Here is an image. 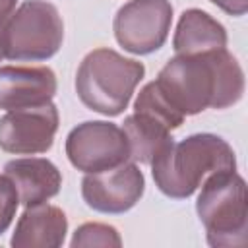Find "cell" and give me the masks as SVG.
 <instances>
[{
    "label": "cell",
    "mask_w": 248,
    "mask_h": 248,
    "mask_svg": "<svg viewBox=\"0 0 248 248\" xmlns=\"http://www.w3.org/2000/svg\"><path fill=\"white\" fill-rule=\"evenodd\" d=\"M155 85L180 114L194 116L236 105L244 93V72L227 48L176 54L161 68Z\"/></svg>",
    "instance_id": "6da1fadb"
},
{
    "label": "cell",
    "mask_w": 248,
    "mask_h": 248,
    "mask_svg": "<svg viewBox=\"0 0 248 248\" xmlns=\"http://www.w3.org/2000/svg\"><path fill=\"white\" fill-rule=\"evenodd\" d=\"M155 186L169 198H190L202 182L219 170L236 169V157L227 140L215 134H192L170 140L149 163Z\"/></svg>",
    "instance_id": "7a4b0ae2"
},
{
    "label": "cell",
    "mask_w": 248,
    "mask_h": 248,
    "mask_svg": "<svg viewBox=\"0 0 248 248\" xmlns=\"http://www.w3.org/2000/svg\"><path fill=\"white\" fill-rule=\"evenodd\" d=\"M145 66L112 48H95L81 60L76 74V93L89 108L105 116H118L128 107Z\"/></svg>",
    "instance_id": "3957f363"
},
{
    "label": "cell",
    "mask_w": 248,
    "mask_h": 248,
    "mask_svg": "<svg viewBox=\"0 0 248 248\" xmlns=\"http://www.w3.org/2000/svg\"><path fill=\"white\" fill-rule=\"evenodd\" d=\"M198 217L213 248H236L248 240V194L236 169L219 170L202 182Z\"/></svg>",
    "instance_id": "277c9868"
},
{
    "label": "cell",
    "mask_w": 248,
    "mask_h": 248,
    "mask_svg": "<svg viewBox=\"0 0 248 248\" xmlns=\"http://www.w3.org/2000/svg\"><path fill=\"white\" fill-rule=\"evenodd\" d=\"M64 41L58 10L46 0H25L0 29L2 58L39 62L54 56Z\"/></svg>",
    "instance_id": "5b68a950"
},
{
    "label": "cell",
    "mask_w": 248,
    "mask_h": 248,
    "mask_svg": "<svg viewBox=\"0 0 248 248\" xmlns=\"http://www.w3.org/2000/svg\"><path fill=\"white\" fill-rule=\"evenodd\" d=\"M66 155L81 172H101L130 159L124 130L107 120H87L72 128L66 138Z\"/></svg>",
    "instance_id": "8992f818"
},
{
    "label": "cell",
    "mask_w": 248,
    "mask_h": 248,
    "mask_svg": "<svg viewBox=\"0 0 248 248\" xmlns=\"http://www.w3.org/2000/svg\"><path fill=\"white\" fill-rule=\"evenodd\" d=\"M172 4L169 0H130L114 16V37L132 54L159 50L170 31Z\"/></svg>",
    "instance_id": "52a82bcc"
},
{
    "label": "cell",
    "mask_w": 248,
    "mask_h": 248,
    "mask_svg": "<svg viewBox=\"0 0 248 248\" xmlns=\"http://www.w3.org/2000/svg\"><path fill=\"white\" fill-rule=\"evenodd\" d=\"M58 130V110L50 103L8 110L0 118V149L14 155L46 153Z\"/></svg>",
    "instance_id": "ba28073f"
},
{
    "label": "cell",
    "mask_w": 248,
    "mask_h": 248,
    "mask_svg": "<svg viewBox=\"0 0 248 248\" xmlns=\"http://www.w3.org/2000/svg\"><path fill=\"white\" fill-rule=\"evenodd\" d=\"M145 192L143 172L136 163H122L101 172H87L81 180L83 202L99 213H124L132 209Z\"/></svg>",
    "instance_id": "9c48e42d"
},
{
    "label": "cell",
    "mask_w": 248,
    "mask_h": 248,
    "mask_svg": "<svg viewBox=\"0 0 248 248\" xmlns=\"http://www.w3.org/2000/svg\"><path fill=\"white\" fill-rule=\"evenodd\" d=\"M56 76L46 66H2L0 108L8 112L46 105L56 95Z\"/></svg>",
    "instance_id": "30bf717a"
},
{
    "label": "cell",
    "mask_w": 248,
    "mask_h": 248,
    "mask_svg": "<svg viewBox=\"0 0 248 248\" xmlns=\"http://www.w3.org/2000/svg\"><path fill=\"white\" fill-rule=\"evenodd\" d=\"M4 174L12 180L21 205L31 207L48 202L60 192L62 174L58 167L43 157H21L6 163Z\"/></svg>",
    "instance_id": "8fae6325"
},
{
    "label": "cell",
    "mask_w": 248,
    "mask_h": 248,
    "mask_svg": "<svg viewBox=\"0 0 248 248\" xmlns=\"http://www.w3.org/2000/svg\"><path fill=\"white\" fill-rule=\"evenodd\" d=\"M68 232V217L56 207L39 203L25 207L16 223L10 244L14 248H58L64 244Z\"/></svg>",
    "instance_id": "7c38bea8"
},
{
    "label": "cell",
    "mask_w": 248,
    "mask_h": 248,
    "mask_svg": "<svg viewBox=\"0 0 248 248\" xmlns=\"http://www.w3.org/2000/svg\"><path fill=\"white\" fill-rule=\"evenodd\" d=\"M227 29L207 12L190 8L182 12L172 37L176 54H200L217 48H227Z\"/></svg>",
    "instance_id": "4fadbf2b"
},
{
    "label": "cell",
    "mask_w": 248,
    "mask_h": 248,
    "mask_svg": "<svg viewBox=\"0 0 248 248\" xmlns=\"http://www.w3.org/2000/svg\"><path fill=\"white\" fill-rule=\"evenodd\" d=\"M122 130L128 138L130 159L143 165H149L172 140L170 130L165 124L140 112L126 116L122 122Z\"/></svg>",
    "instance_id": "5bb4252c"
},
{
    "label": "cell",
    "mask_w": 248,
    "mask_h": 248,
    "mask_svg": "<svg viewBox=\"0 0 248 248\" xmlns=\"http://www.w3.org/2000/svg\"><path fill=\"white\" fill-rule=\"evenodd\" d=\"M134 112H140V114H147L155 120H159L161 124H165L169 130H176L182 126L184 122V114H180L167 99L165 95L159 91V87L155 85V81H149L145 83L136 101H134Z\"/></svg>",
    "instance_id": "9a60e30c"
},
{
    "label": "cell",
    "mask_w": 248,
    "mask_h": 248,
    "mask_svg": "<svg viewBox=\"0 0 248 248\" xmlns=\"http://www.w3.org/2000/svg\"><path fill=\"white\" fill-rule=\"evenodd\" d=\"M72 248H83V246H105V248H118L122 246V238L118 231L112 225L105 223H83L76 229L72 240Z\"/></svg>",
    "instance_id": "2e32d148"
},
{
    "label": "cell",
    "mask_w": 248,
    "mask_h": 248,
    "mask_svg": "<svg viewBox=\"0 0 248 248\" xmlns=\"http://www.w3.org/2000/svg\"><path fill=\"white\" fill-rule=\"evenodd\" d=\"M17 205H19V200L12 180L6 174H0V234H4L10 229L16 217Z\"/></svg>",
    "instance_id": "e0dca14e"
},
{
    "label": "cell",
    "mask_w": 248,
    "mask_h": 248,
    "mask_svg": "<svg viewBox=\"0 0 248 248\" xmlns=\"http://www.w3.org/2000/svg\"><path fill=\"white\" fill-rule=\"evenodd\" d=\"M229 16H244L248 12V0H209Z\"/></svg>",
    "instance_id": "ac0fdd59"
},
{
    "label": "cell",
    "mask_w": 248,
    "mask_h": 248,
    "mask_svg": "<svg viewBox=\"0 0 248 248\" xmlns=\"http://www.w3.org/2000/svg\"><path fill=\"white\" fill-rule=\"evenodd\" d=\"M17 0H0V29L4 27V23L10 19V16L16 10Z\"/></svg>",
    "instance_id": "d6986e66"
},
{
    "label": "cell",
    "mask_w": 248,
    "mask_h": 248,
    "mask_svg": "<svg viewBox=\"0 0 248 248\" xmlns=\"http://www.w3.org/2000/svg\"><path fill=\"white\" fill-rule=\"evenodd\" d=\"M0 58H2V50H0Z\"/></svg>",
    "instance_id": "ffe728a7"
}]
</instances>
